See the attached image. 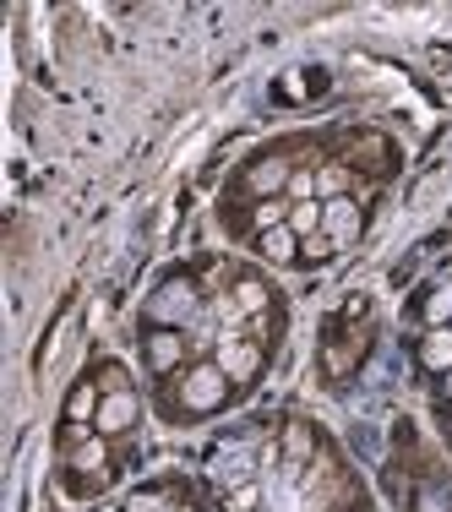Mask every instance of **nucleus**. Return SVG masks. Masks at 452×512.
Returning a JSON list of instances; mask_svg holds the SVG:
<instances>
[{
	"mask_svg": "<svg viewBox=\"0 0 452 512\" xmlns=\"http://www.w3.org/2000/svg\"><path fill=\"white\" fill-rule=\"evenodd\" d=\"M207 474H213L224 491H240V485H251V474H256V447L251 442H229V447H218L213 463H207Z\"/></svg>",
	"mask_w": 452,
	"mask_h": 512,
	"instance_id": "1",
	"label": "nucleus"
},
{
	"mask_svg": "<svg viewBox=\"0 0 452 512\" xmlns=\"http://www.w3.org/2000/svg\"><path fill=\"white\" fill-rule=\"evenodd\" d=\"M229 393V376L218 371V365H197V371L180 382V398H186V409H218Z\"/></svg>",
	"mask_w": 452,
	"mask_h": 512,
	"instance_id": "2",
	"label": "nucleus"
},
{
	"mask_svg": "<svg viewBox=\"0 0 452 512\" xmlns=\"http://www.w3.org/2000/svg\"><path fill=\"white\" fill-rule=\"evenodd\" d=\"M148 316H153V322H175V327H186L191 316H197V295H191L186 278H175V284L158 289V295L148 300Z\"/></svg>",
	"mask_w": 452,
	"mask_h": 512,
	"instance_id": "3",
	"label": "nucleus"
},
{
	"mask_svg": "<svg viewBox=\"0 0 452 512\" xmlns=\"http://www.w3.org/2000/svg\"><path fill=\"white\" fill-rule=\"evenodd\" d=\"M322 235L333 240V246H349V240L360 235V207H354L349 197L322 202Z\"/></svg>",
	"mask_w": 452,
	"mask_h": 512,
	"instance_id": "4",
	"label": "nucleus"
},
{
	"mask_svg": "<svg viewBox=\"0 0 452 512\" xmlns=\"http://www.w3.org/2000/svg\"><path fill=\"white\" fill-rule=\"evenodd\" d=\"M262 491H267V512H305V496L295 491V469L273 474Z\"/></svg>",
	"mask_w": 452,
	"mask_h": 512,
	"instance_id": "5",
	"label": "nucleus"
},
{
	"mask_svg": "<svg viewBox=\"0 0 452 512\" xmlns=\"http://www.w3.org/2000/svg\"><path fill=\"white\" fill-rule=\"evenodd\" d=\"M218 371H224L229 382L251 376V371H256V349H251V344H235V338H224V344H218Z\"/></svg>",
	"mask_w": 452,
	"mask_h": 512,
	"instance_id": "6",
	"label": "nucleus"
},
{
	"mask_svg": "<svg viewBox=\"0 0 452 512\" xmlns=\"http://www.w3.org/2000/svg\"><path fill=\"white\" fill-rule=\"evenodd\" d=\"M131 420H137V398L131 393H109L99 404V431H126Z\"/></svg>",
	"mask_w": 452,
	"mask_h": 512,
	"instance_id": "7",
	"label": "nucleus"
},
{
	"mask_svg": "<svg viewBox=\"0 0 452 512\" xmlns=\"http://www.w3.org/2000/svg\"><path fill=\"white\" fill-rule=\"evenodd\" d=\"M420 360L431 365V371H452V327H436V333L425 338Z\"/></svg>",
	"mask_w": 452,
	"mask_h": 512,
	"instance_id": "8",
	"label": "nucleus"
},
{
	"mask_svg": "<svg viewBox=\"0 0 452 512\" xmlns=\"http://www.w3.org/2000/svg\"><path fill=\"white\" fill-rule=\"evenodd\" d=\"M289 180H295V175H289V164H278V158H273V164H256V169H251V191H262V197L284 191Z\"/></svg>",
	"mask_w": 452,
	"mask_h": 512,
	"instance_id": "9",
	"label": "nucleus"
},
{
	"mask_svg": "<svg viewBox=\"0 0 452 512\" xmlns=\"http://www.w3.org/2000/svg\"><path fill=\"white\" fill-rule=\"evenodd\" d=\"M262 251L267 256H273V262H289V256H295L300 251V235H295V229H267V235H262Z\"/></svg>",
	"mask_w": 452,
	"mask_h": 512,
	"instance_id": "10",
	"label": "nucleus"
},
{
	"mask_svg": "<svg viewBox=\"0 0 452 512\" xmlns=\"http://www.w3.org/2000/svg\"><path fill=\"white\" fill-rule=\"evenodd\" d=\"M289 229H295L300 240H311L316 229H322V202H300V207H289Z\"/></svg>",
	"mask_w": 452,
	"mask_h": 512,
	"instance_id": "11",
	"label": "nucleus"
},
{
	"mask_svg": "<svg viewBox=\"0 0 452 512\" xmlns=\"http://www.w3.org/2000/svg\"><path fill=\"white\" fill-rule=\"evenodd\" d=\"M148 355H153V365H164V371H169V365H175L180 355H186V338H175V333H158L153 344H148Z\"/></svg>",
	"mask_w": 452,
	"mask_h": 512,
	"instance_id": "12",
	"label": "nucleus"
},
{
	"mask_svg": "<svg viewBox=\"0 0 452 512\" xmlns=\"http://www.w3.org/2000/svg\"><path fill=\"white\" fill-rule=\"evenodd\" d=\"M256 224H262V235H267V229H284L289 224V207L284 202H262V207H256Z\"/></svg>",
	"mask_w": 452,
	"mask_h": 512,
	"instance_id": "13",
	"label": "nucleus"
},
{
	"mask_svg": "<svg viewBox=\"0 0 452 512\" xmlns=\"http://www.w3.org/2000/svg\"><path fill=\"white\" fill-rule=\"evenodd\" d=\"M425 316H431V322H436V327H442V322H447V316H452V289H436V295H431V300H425Z\"/></svg>",
	"mask_w": 452,
	"mask_h": 512,
	"instance_id": "14",
	"label": "nucleus"
},
{
	"mask_svg": "<svg viewBox=\"0 0 452 512\" xmlns=\"http://www.w3.org/2000/svg\"><path fill=\"white\" fill-rule=\"evenodd\" d=\"M71 463H77V469H104V447H99V442L77 447V458H71Z\"/></svg>",
	"mask_w": 452,
	"mask_h": 512,
	"instance_id": "15",
	"label": "nucleus"
},
{
	"mask_svg": "<svg viewBox=\"0 0 452 512\" xmlns=\"http://www.w3.org/2000/svg\"><path fill=\"white\" fill-rule=\"evenodd\" d=\"M262 300H267L262 284H240V311H262Z\"/></svg>",
	"mask_w": 452,
	"mask_h": 512,
	"instance_id": "16",
	"label": "nucleus"
},
{
	"mask_svg": "<svg viewBox=\"0 0 452 512\" xmlns=\"http://www.w3.org/2000/svg\"><path fill=\"white\" fill-rule=\"evenodd\" d=\"M82 414H93V387H82V393H71V420H82Z\"/></svg>",
	"mask_w": 452,
	"mask_h": 512,
	"instance_id": "17",
	"label": "nucleus"
},
{
	"mask_svg": "<svg viewBox=\"0 0 452 512\" xmlns=\"http://www.w3.org/2000/svg\"><path fill=\"white\" fill-rule=\"evenodd\" d=\"M256 496H267V491H256V485H240V491L229 496V507H235V512H246V507L256 502Z\"/></svg>",
	"mask_w": 452,
	"mask_h": 512,
	"instance_id": "18",
	"label": "nucleus"
},
{
	"mask_svg": "<svg viewBox=\"0 0 452 512\" xmlns=\"http://www.w3.org/2000/svg\"><path fill=\"white\" fill-rule=\"evenodd\" d=\"M289 191H295V197H300V202H311V191H316V180H311V175H295V180H289Z\"/></svg>",
	"mask_w": 452,
	"mask_h": 512,
	"instance_id": "19",
	"label": "nucleus"
},
{
	"mask_svg": "<svg viewBox=\"0 0 452 512\" xmlns=\"http://www.w3.org/2000/svg\"><path fill=\"white\" fill-rule=\"evenodd\" d=\"M327 246H333L327 235H311V240H305V256H327Z\"/></svg>",
	"mask_w": 452,
	"mask_h": 512,
	"instance_id": "20",
	"label": "nucleus"
},
{
	"mask_svg": "<svg viewBox=\"0 0 452 512\" xmlns=\"http://www.w3.org/2000/svg\"><path fill=\"white\" fill-rule=\"evenodd\" d=\"M338 186H344V175H338V169H327V175L316 180V191H338Z\"/></svg>",
	"mask_w": 452,
	"mask_h": 512,
	"instance_id": "21",
	"label": "nucleus"
},
{
	"mask_svg": "<svg viewBox=\"0 0 452 512\" xmlns=\"http://www.w3.org/2000/svg\"><path fill=\"white\" fill-rule=\"evenodd\" d=\"M131 512H164V507H158V502H137V507H131Z\"/></svg>",
	"mask_w": 452,
	"mask_h": 512,
	"instance_id": "22",
	"label": "nucleus"
},
{
	"mask_svg": "<svg viewBox=\"0 0 452 512\" xmlns=\"http://www.w3.org/2000/svg\"><path fill=\"white\" fill-rule=\"evenodd\" d=\"M447 393H452V371H447Z\"/></svg>",
	"mask_w": 452,
	"mask_h": 512,
	"instance_id": "23",
	"label": "nucleus"
}]
</instances>
